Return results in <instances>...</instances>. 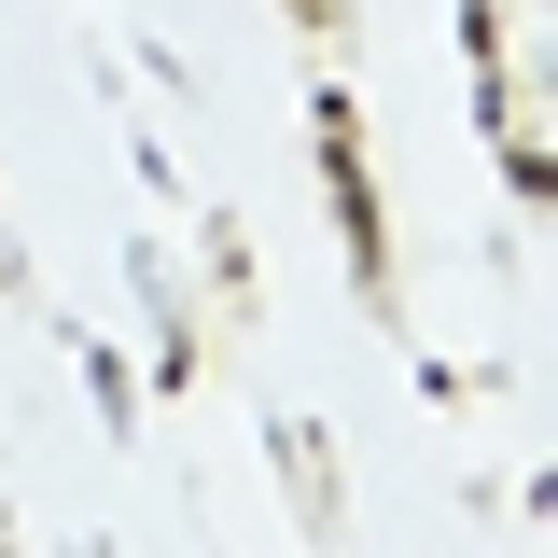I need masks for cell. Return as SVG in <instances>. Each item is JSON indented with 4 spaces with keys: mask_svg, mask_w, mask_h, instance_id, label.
<instances>
[{
    "mask_svg": "<svg viewBox=\"0 0 558 558\" xmlns=\"http://www.w3.org/2000/svg\"><path fill=\"white\" fill-rule=\"evenodd\" d=\"M307 140H322V196H336V238H349V293H363V322H391V336H405V279H391V209H377L363 98L322 84V98H307Z\"/></svg>",
    "mask_w": 558,
    "mask_h": 558,
    "instance_id": "6da1fadb",
    "label": "cell"
},
{
    "mask_svg": "<svg viewBox=\"0 0 558 558\" xmlns=\"http://www.w3.org/2000/svg\"><path fill=\"white\" fill-rule=\"evenodd\" d=\"M266 461L293 475V517L336 531V447H322V418H266Z\"/></svg>",
    "mask_w": 558,
    "mask_h": 558,
    "instance_id": "7a4b0ae2",
    "label": "cell"
},
{
    "mask_svg": "<svg viewBox=\"0 0 558 558\" xmlns=\"http://www.w3.org/2000/svg\"><path fill=\"white\" fill-rule=\"evenodd\" d=\"M70 363L98 377V433H140V377H126V349H112V336H84V322H70Z\"/></svg>",
    "mask_w": 558,
    "mask_h": 558,
    "instance_id": "277c9868",
    "label": "cell"
},
{
    "mask_svg": "<svg viewBox=\"0 0 558 558\" xmlns=\"http://www.w3.org/2000/svg\"><path fill=\"white\" fill-rule=\"evenodd\" d=\"M279 14H293V28H307L322 57H349V0H279Z\"/></svg>",
    "mask_w": 558,
    "mask_h": 558,
    "instance_id": "5b68a950",
    "label": "cell"
},
{
    "mask_svg": "<svg viewBox=\"0 0 558 558\" xmlns=\"http://www.w3.org/2000/svg\"><path fill=\"white\" fill-rule=\"evenodd\" d=\"M196 266H209V322H252V307H266V279H252V238H238L223 209L196 223Z\"/></svg>",
    "mask_w": 558,
    "mask_h": 558,
    "instance_id": "3957f363",
    "label": "cell"
}]
</instances>
